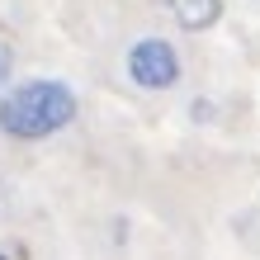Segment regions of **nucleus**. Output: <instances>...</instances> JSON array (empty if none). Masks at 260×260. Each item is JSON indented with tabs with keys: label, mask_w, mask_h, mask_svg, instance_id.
Segmentation results:
<instances>
[{
	"label": "nucleus",
	"mask_w": 260,
	"mask_h": 260,
	"mask_svg": "<svg viewBox=\"0 0 260 260\" xmlns=\"http://www.w3.org/2000/svg\"><path fill=\"white\" fill-rule=\"evenodd\" d=\"M81 114V100L67 81H19L0 95V133L14 142H43V137L71 128V118Z\"/></svg>",
	"instance_id": "nucleus-1"
},
{
	"label": "nucleus",
	"mask_w": 260,
	"mask_h": 260,
	"mask_svg": "<svg viewBox=\"0 0 260 260\" xmlns=\"http://www.w3.org/2000/svg\"><path fill=\"white\" fill-rule=\"evenodd\" d=\"M128 81L142 90H171L180 81V52L166 38H137L128 48Z\"/></svg>",
	"instance_id": "nucleus-2"
},
{
	"label": "nucleus",
	"mask_w": 260,
	"mask_h": 260,
	"mask_svg": "<svg viewBox=\"0 0 260 260\" xmlns=\"http://www.w3.org/2000/svg\"><path fill=\"white\" fill-rule=\"evenodd\" d=\"M166 14H175L180 28H189V34H204L222 19V0H156Z\"/></svg>",
	"instance_id": "nucleus-3"
},
{
	"label": "nucleus",
	"mask_w": 260,
	"mask_h": 260,
	"mask_svg": "<svg viewBox=\"0 0 260 260\" xmlns=\"http://www.w3.org/2000/svg\"><path fill=\"white\" fill-rule=\"evenodd\" d=\"M5 81H10V48L0 43V85H5Z\"/></svg>",
	"instance_id": "nucleus-4"
},
{
	"label": "nucleus",
	"mask_w": 260,
	"mask_h": 260,
	"mask_svg": "<svg viewBox=\"0 0 260 260\" xmlns=\"http://www.w3.org/2000/svg\"><path fill=\"white\" fill-rule=\"evenodd\" d=\"M0 260H10V255H5V251H0Z\"/></svg>",
	"instance_id": "nucleus-5"
}]
</instances>
